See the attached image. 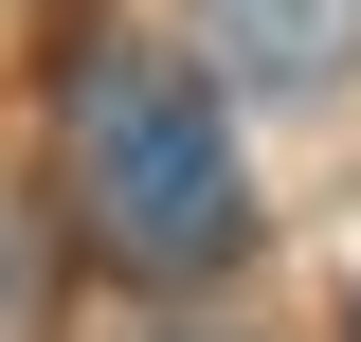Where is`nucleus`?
<instances>
[{
  "mask_svg": "<svg viewBox=\"0 0 361 342\" xmlns=\"http://www.w3.org/2000/svg\"><path fill=\"white\" fill-rule=\"evenodd\" d=\"M73 198L127 270H217L253 234V180H235V127L217 90L163 72V54H90L73 72Z\"/></svg>",
  "mask_w": 361,
  "mask_h": 342,
  "instance_id": "f257e3e1",
  "label": "nucleus"
},
{
  "mask_svg": "<svg viewBox=\"0 0 361 342\" xmlns=\"http://www.w3.org/2000/svg\"><path fill=\"white\" fill-rule=\"evenodd\" d=\"M199 37L235 90H325V72H361V0H199Z\"/></svg>",
  "mask_w": 361,
  "mask_h": 342,
  "instance_id": "f03ea898",
  "label": "nucleus"
}]
</instances>
